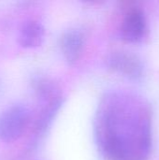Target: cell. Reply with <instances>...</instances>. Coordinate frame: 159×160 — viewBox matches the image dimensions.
Masks as SVG:
<instances>
[{
	"mask_svg": "<svg viewBox=\"0 0 159 160\" xmlns=\"http://www.w3.org/2000/svg\"><path fill=\"white\" fill-rule=\"evenodd\" d=\"M31 119V111L24 104H13L0 113V141H17L24 133Z\"/></svg>",
	"mask_w": 159,
	"mask_h": 160,
	"instance_id": "2",
	"label": "cell"
},
{
	"mask_svg": "<svg viewBox=\"0 0 159 160\" xmlns=\"http://www.w3.org/2000/svg\"><path fill=\"white\" fill-rule=\"evenodd\" d=\"M106 62L110 69L131 81H141L144 76V65L133 52L114 51L108 55Z\"/></svg>",
	"mask_w": 159,
	"mask_h": 160,
	"instance_id": "3",
	"label": "cell"
},
{
	"mask_svg": "<svg viewBox=\"0 0 159 160\" xmlns=\"http://www.w3.org/2000/svg\"><path fill=\"white\" fill-rule=\"evenodd\" d=\"M31 87L37 98L43 105L63 98L58 84L52 78L43 74H36L32 77Z\"/></svg>",
	"mask_w": 159,
	"mask_h": 160,
	"instance_id": "6",
	"label": "cell"
},
{
	"mask_svg": "<svg viewBox=\"0 0 159 160\" xmlns=\"http://www.w3.org/2000/svg\"><path fill=\"white\" fill-rule=\"evenodd\" d=\"M122 38L128 43H140L148 34V21L140 8H132L124 16L120 29Z\"/></svg>",
	"mask_w": 159,
	"mask_h": 160,
	"instance_id": "4",
	"label": "cell"
},
{
	"mask_svg": "<svg viewBox=\"0 0 159 160\" xmlns=\"http://www.w3.org/2000/svg\"><path fill=\"white\" fill-rule=\"evenodd\" d=\"M45 39V28L36 20H28L22 23L18 34V43L25 49H35L43 43Z\"/></svg>",
	"mask_w": 159,
	"mask_h": 160,
	"instance_id": "7",
	"label": "cell"
},
{
	"mask_svg": "<svg viewBox=\"0 0 159 160\" xmlns=\"http://www.w3.org/2000/svg\"><path fill=\"white\" fill-rule=\"evenodd\" d=\"M94 134L105 160H148L152 149L149 103L129 91L108 92L97 106Z\"/></svg>",
	"mask_w": 159,
	"mask_h": 160,
	"instance_id": "1",
	"label": "cell"
},
{
	"mask_svg": "<svg viewBox=\"0 0 159 160\" xmlns=\"http://www.w3.org/2000/svg\"><path fill=\"white\" fill-rule=\"evenodd\" d=\"M2 92V83H1V80H0V94Z\"/></svg>",
	"mask_w": 159,
	"mask_h": 160,
	"instance_id": "9",
	"label": "cell"
},
{
	"mask_svg": "<svg viewBox=\"0 0 159 160\" xmlns=\"http://www.w3.org/2000/svg\"><path fill=\"white\" fill-rule=\"evenodd\" d=\"M63 104V98L55 100L53 102L45 104L38 118L37 119L35 126V137L36 139L41 138L51 127L55 115L58 113Z\"/></svg>",
	"mask_w": 159,
	"mask_h": 160,
	"instance_id": "8",
	"label": "cell"
},
{
	"mask_svg": "<svg viewBox=\"0 0 159 160\" xmlns=\"http://www.w3.org/2000/svg\"><path fill=\"white\" fill-rule=\"evenodd\" d=\"M85 45L84 34L77 28H70L65 31L60 37L59 47L64 59L69 65L75 64L83 52Z\"/></svg>",
	"mask_w": 159,
	"mask_h": 160,
	"instance_id": "5",
	"label": "cell"
}]
</instances>
